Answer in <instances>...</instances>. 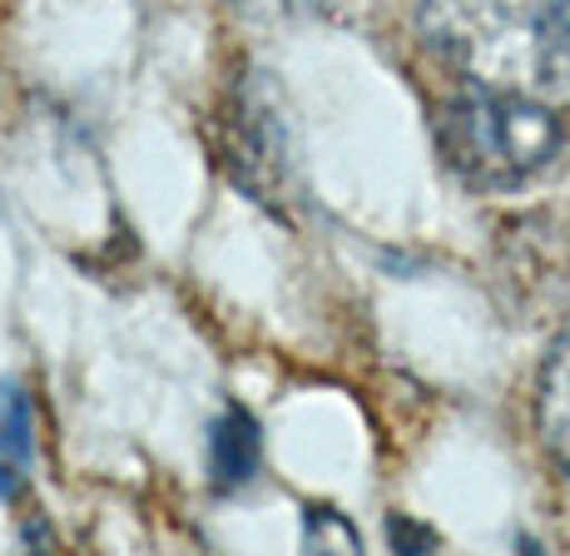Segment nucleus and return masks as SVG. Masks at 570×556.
<instances>
[{
    "label": "nucleus",
    "mask_w": 570,
    "mask_h": 556,
    "mask_svg": "<svg viewBox=\"0 0 570 556\" xmlns=\"http://www.w3.org/2000/svg\"><path fill=\"white\" fill-rule=\"evenodd\" d=\"M416 26L466 85L570 105V0H422Z\"/></svg>",
    "instance_id": "f257e3e1"
},
{
    "label": "nucleus",
    "mask_w": 570,
    "mask_h": 556,
    "mask_svg": "<svg viewBox=\"0 0 570 556\" xmlns=\"http://www.w3.org/2000/svg\"><path fill=\"white\" fill-rule=\"evenodd\" d=\"M561 145L566 129L556 105L487 90V85H466L436 115V149H442L446 169L471 189H521L556 165Z\"/></svg>",
    "instance_id": "f03ea898"
},
{
    "label": "nucleus",
    "mask_w": 570,
    "mask_h": 556,
    "mask_svg": "<svg viewBox=\"0 0 570 556\" xmlns=\"http://www.w3.org/2000/svg\"><path fill=\"white\" fill-rule=\"evenodd\" d=\"M535 422H541V442L551 462L570 482V333L546 353L541 388H535Z\"/></svg>",
    "instance_id": "7ed1b4c3"
},
{
    "label": "nucleus",
    "mask_w": 570,
    "mask_h": 556,
    "mask_svg": "<svg viewBox=\"0 0 570 556\" xmlns=\"http://www.w3.org/2000/svg\"><path fill=\"white\" fill-rule=\"evenodd\" d=\"M36 462V402L26 388L10 383L0 392V497H20Z\"/></svg>",
    "instance_id": "20e7f679"
},
{
    "label": "nucleus",
    "mask_w": 570,
    "mask_h": 556,
    "mask_svg": "<svg viewBox=\"0 0 570 556\" xmlns=\"http://www.w3.org/2000/svg\"><path fill=\"white\" fill-rule=\"evenodd\" d=\"M258 422L248 412H228L224 422L214 428V477L224 487H238L258 472Z\"/></svg>",
    "instance_id": "39448f33"
}]
</instances>
